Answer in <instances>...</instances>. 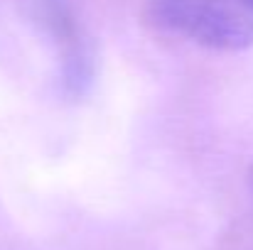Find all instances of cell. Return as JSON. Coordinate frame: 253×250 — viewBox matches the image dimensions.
Here are the masks:
<instances>
[{"label": "cell", "mask_w": 253, "mask_h": 250, "mask_svg": "<svg viewBox=\"0 0 253 250\" xmlns=\"http://www.w3.org/2000/svg\"><path fill=\"white\" fill-rule=\"evenodd\" d=\"M150 20L207 49L253 47V0H150Z\"/></svg>", "instance_id": "cell-1"}]
</instances>
